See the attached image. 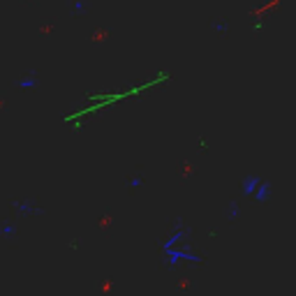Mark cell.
<instances>
[{"mask_svg":"<svg viewBox=\"0 0 296 296\" xmlns=\"http://www.w3.org/2000/svg\"><path fill=\"white\" fill-rule=\"evenodd\" d=\"M271 197H273V183L268 178H264L262 183H259V188H257V192H254V201L257 203H266V201H271Z\"/></svg>","mask_w":296,"mask_h":296,"instance_id":"277c9868","label":"cell"},{"mask_svg":"<svg viewBox=\"0 0 296 296\" xmlns=\"http://www.w3.org/2000/svg\"><path fill=\"white\" fill-rule=\"evenodd\" d=\"M127 185H130V188H132V190H137V188H141V185H143V178H141V176H139V174H134V176H130Z\"/></svg>","mask_w":296,"mask_h":296,"instance_id":"ba28073f","label":"cell"},{"mask_svg":"<svg viewBox=\"0 0 296 296\" xmlns=\"http://www.w3.org/2000/svg\"><path fill=\"white\" fill-rule=\"evenodd\" d=\"M18 234V227L16 222H9V220H3L0 222V236H3L5 240H14Z\"/></svg>","mask_w":296,"mask_h":296,"instance_id":"5b68a950","label":"cell"},{"mask_svg":"<svg viewBox=\"0 0 296 296\" xmlns=\"http://www.w3.org/2000/svg\"><path fill=\"white\" fill-rule=\"evenodd\" d=\"M262 180H264V178H262V176H259V174H245L243 178H240V197H245V199H252Z\"/></svg>","mask_w":296,"mask_h":296,"instance_id":"3957f363","label":"cell"},{"mask_svg":"<svg viewBox=\"0 0 296 296\" xmlns=\"http://www.w3.org/2000/svg\"><path fill=\"white\" fill-rule=\"evenodd\" d=\"M225 217L229 222H236L240 217V203L238 201H229L227 203V208H225Z\"/></svg>","mask_w":296,"mask_h":296,"instance_id":"8992f818","label":"cell"},{"mask_svg":"<svg viewBox=\"0 0 296 296\" xmlns=\"http://www.w3.org/2000/svg\"><path fill=\"white\" fill-rule=\"evenodd\" d=\"M83 9H86V3H81V0L74 3V12H83Z\"/></svg>","mask_w":296,"mask_h":296,"instance_id":"9c48e42d","label":"cell"},{"mask_svg":"<svg viewBox=\"0 0 296 296\" xmlns=\"http://www.w3.org/2000/svg\"><path fill=\"white\" fill-rule=\"evenodd\" d=\"M162 250V264L171 271L180 266V264H199L201 254L194 252L192 245H178V248H160Z\"/></svg>","mask_w":296,"mask_h":296,"instance_id":"6da1fadb","label":"cell"},{"mask_svg":"<svg viewBox=\"0 0 296 296\" xmlns=\"http://www.w3.org/2000/svg\"><path fill=\"white\" fill-rule=\"evenodd\" d=\"M16 86L21 88V90H32V88L37 86V77H35V72H30V74H26V77H21L16 81Z\"/></svg>","mask_w":296,"mask_h":296,"instance_id":"52a82bcc","label":"cell"},{"mask_svg":"<svg viewBox=\"0 0 296 296\" xmlns=\"http://www.w3.org/2000/svg\"><path fill=\"white\" fill-rule=\"evenodd\" d=\"M12 206H14V211H16L21 217H35V215H42V213H44V208H42L35 199H28V197L16 199Z\"/></svg>","mask_w":296,"mask_h":296,"instance_id":"7a4b0ae2","label":"cell"}]
</instances>
